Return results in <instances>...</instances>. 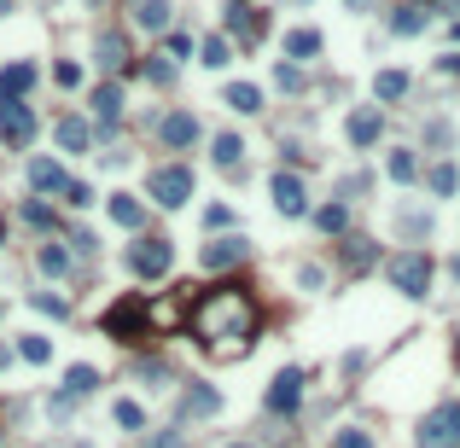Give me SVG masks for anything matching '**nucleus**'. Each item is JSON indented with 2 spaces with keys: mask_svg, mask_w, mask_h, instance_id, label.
<instances>
[{
  "mask_svg": "<svg viewBox=\"0 0 460 448\" xmlns=\"http://www.w3.org/2000/svg\"><path fill=\"white\" fill-rule=\"evenodd\" d=\"M414 443H419V448H460V402H443V407H432V414L419 420Z\"/></svg>",
  "mask_w": 460,
  "mask_h": 448,
  "instance_id": "obj_10",
  "label": "nucleus"
},
{
  "mask_svg": "<svg viewBox=\"0 0 460 448\" xmlns=\"http://www.w3.org/2000/svg\"><path fill=\"white\" fill-rule=\"evenodd\" d=\"M53 82L58 87H82V65H76V58H58V65H53Z\"/></svg>",
  "mask_w": 460,
  "mask_h": 448,
  "instance_id": "obj_45",
  "label": "nucleus"
},
{
  "mask_svg": "<svg viewBox=\"0 0 460 448\" xmlns=\"http://www.w3.org/2000/svg\"><path fill=\"white\" fill-rule=\"evenodd\" d=\"M333 448H373V437L362 425H344V431H333Z\"/></svg>",
  "mask_w": 460,
  "mask_h": 448,
  "instance_id": "obj_44",
  "label": "nucleus"
},
{
  "mask_svg": "<svg viewBox=\"0 0 460 448\" xmlns=\"http://www.w3.org/2000/svg\"><path fill=\"white\" fill-rule=\"evenodd\" d=\"M373 94L385 99V105H396V99L408 94V71H379L373 76Z\"/></svg>",
  "mask_w": 460,
  "mask_h": 448,
  "instance_id": "obj_35",
  "label": "nucleus"
},
{
  "mask_svg": "<svg viewBox=\"0 0 460 448\" xmlns=\"http://www.w3.org/2000/svg\"><path fill=\"white\" fill-rule=\"evenodd\" d=\"M234 227V204H204V233H227Z\"/></svg>",
  "mask_w": 460,
  "mask_h": 448,
  "instance_id": "obj_42",
  "label": "nucleus"
},
{
  "mask_svg": "<svg viewBox=\"0 0 460 448\" xmlns=\"http://www.w3.org/2000/svg\"><path fill=\"white\" fill-rule=\"evenodd\" d=\"M216 414H222V391L204 384V378H193L181 391V420H216Z\"/></svg>",
  "mask_w": 460,
  "mask_h": 448,
  "instance_id": "obj_16",
  "label": "nucleus"
},
{
  "mask_svg": "<svg viewBox=\"0 0 460 448\" xmlns=\"http://www.w3.org/2000/svg\"><path fill=\"white\" fill-rule=\"evenodd\" d=\"M321 58V29H286V65Z\"/></svg>",
  "mask_w": 460,
  "mask_h": 448,
  "instance_id": "obj_26",
  "label": "nucleus"
},
{
  "mask_svg": "<svg viewBox=\"0 0 460 448\" xmlns=\"http://www.w3.org/2000/svg\"><path fill=\"white\" fill-rule=\"evenodd\" d=\"M53 140H58V152H94V123L76 117V111H65L53 123Z\"/></svg>",
  "mask_w": 460,
  "mask_h": 448,
  "instance_id": "obj_19",
  "label": "nucleus"
},
{
  "mask_svg": "<svg viewBox=\"0 0 460 448\" xmlns=\"http://www.w3.org/2000/svg\"><path fill=\"white\" fill-rule=\"evenodd\" d=\"M105 216H111L123 233H146V204H140L134 193H111L105 198Z\"/></svg>",
  "mask_w": 460,
  "mask_h": 448,
  "instance_id": "obj_20",
  "label": "nucleus"
},
{
  "mask_svg": "<svg viewBox=\"0 0 460 448\" xmlns=\"http://www.w3.org/2000/svg\"><path fill=\"white\" fill-rule=\"evenodd\" d=\"M88 6H105V0H88Z\"/></svg>",
  "mask_w": 460,
  "mask_h": 448,
  "instance_id": "obj_57",
  "label": "nucleus"
},
{
  "mask_svg": "<svg viewBox=\"0 0 460 448\" xmlns=\"http://www.w3.org/2000/svg\"><path fill=\"white\" fill-rule=\"evenodd\" d=\"M181 321H193V285L169 292V297H146V326L152 332H175Z\"/></svg>",
  "mask_w": 460,
  "mask_h": 448,
  "instance_id": "obj_11",
  "label": "nucleus"
},
{
  "mask_svg": "<svg viewBox=\"0 0 460 448\" xmlns=\"http://www.w3.org/2000/svg\"><path fill=\"white\" fill-rule=\"evenodd\" d=\"M88 105H94L99 140H111V134H117V123H123V82H117V76H105V82L94 87V99H88Z\"/></svg>",
  "mask_w": 460,
  "mask_h": 448,
  "instance_id": "obj_14",
  "label": "nucleus"
},
{
  "mask_svg": "<svg viewBox=\"0 0 460 448\" xmlns=\"http://www.w3.org/2000/svg\"><path fill=\"white\" fill-rule=\"evenodd\" d=\"M198 53H204V58H198L204 71H227V65H234V47H227V35H210Z\"/></svg>",
  "mask_w": 460,
  "mask_h": 448,
  "instance_id": "obj_34",
  "label": "nucleus"
},
{
  "mask_svg": "<svg viewBox=\"0 0 460 448\" xmlns=\"http://www.w3.org/2000/svg\"><path fill=\"white\" fill-rule=\"evenodd\" d=\"M65 186H70V175L58 157H29V198H58Z\"/></svg>",
  "mask_w": 460,
  "mask_h": 448,
  "instance_id": "obj_15",
  "label": "nucleus"
},
{
  "mask_svg": "<svg viewBox=\"0 0 460 448\" xmlns=\"http://www.w3.org/2000/svg\"><path fill=\"white\" fill-rule=\"evenodd\" d=\"M344 134H349V146H379V134H385V117H379V105H356V111L344 117Z\"/></svg>",
  "mask_w": 460,
  "mask_h": 448,
  "instance_id": "obj_17",
  "label": "nucleus"
},
{
  "mask_svg": "<svg viewBox=\"0 0 460 448\" xmlns=\"http://www.w3.org/2000/svg\"><path fill=\"white\" fill-rule=\"evenodd\" d=\"M385 169H391V181H402V186H408V181H414V175H419V157L408 152V146H396V152L385 157Z\"/></svg>",
  "mask_w": 460,
  "mask_h": 448,
  "instance_id": "obj_37",
  "label": "nucleus"
},
{
  "mask_svg": "<svg viewBox=\"0 0 460 448\" xmlns=\"http://www.w3.org/2000/svg\"><path fill=\"white\" fill-rule=\"evenodd\" d=\"M99 245H94V233H82V227H76V233H70V256H94Z\"/></svg>",
  "mask_w": 460,
  "mask_h": 448,
  "instance_id": "obj_49",
  "label": "nucleus"
},
{
  "mask_svg": "<svg viewBox=\"0 0 460 448\" xmlns=\"http://www.w3.org/2000/svg\"><path fill=\"white\" fill-rule=\"evenodd\" d=\"M315 227H321V233H344L349 227V204H321V210H315Z\"/></svg>",
  "mask_w": 460,
  "mask_h": 448,
  "instance_id": "obj_38",
  "label": "nucleus"
},
{
  "mask_svg": "<svg viewBox=\"0 0 460 448\" xmlns=\"http://www.w3.org/2000/svg\"><path fill=\"white\" fill-rule=\"evenodd\" d=\"M268 193H274V210L286 216V222H297V216H309V186L297 169H280L274 181H268Z\"/></svg>",
  "mask_w": 460,
  "mask_h": 448,
  "instance_id": "obj_13",
  "label": "nucleus"
},
{
  "mask_svg": "<svg viewBox=\"0 0 460 448\" xmlns=\"http://www.w3.org/2000/svg\"><path fill=\"white\" fill-rule=\"evenodd\" d=\"M35 268H42L47 280H65L70 268H76V256H70V245H58V239L47 233V239H42V251H35Z\"/></svg>",
  "mask_w": 460,
  "mask_h": 448,
  "instance_id": "obj_23",
  "label": "nucleus"
},
{
  "mask_svg": "<svg viewBox=\"0 0 460 448\" xmlns=\"http://www.w3.org/2000/svg\"><path fill=\"white\" fill-rule=\"evenodd\" d=\"M274 82L286 87V94H297V87H303V71H297V65H286V58H280V65H274Z\"/></svg>",
  "mask_w": 460,
  "mask_h": 448,
  "instance_id": "obj_47",
  "label": "nucleus"
},
{
  "mask_svg": "<svg viewBox=\"0 0 460 448\" xmlns=\"http://www.w3.org/2000/svg\"><path fill=\"white\" fill-rule=\"evenodd\" d=\"M455 361H460V338H455Z\"/></svg>",
  "mask_w": 460,
  "mask_h": 448,
  "instance_id": "obj_56",
  "label": "nucleus"
},
{
  "mask_svg": "<svg viewBox=\"0 0 460 448\" xmlns=\"http://www.w3.org/2000/svg\"><path fill=\"white\" fill-rule=\"evenodd\" d=\"M152 134H157V146H164V152H193L198 140H204V123H198L193 111H181V105H175V111H164L152 123Z\"/></svg>",
  "mask_w": 460,
  "mask_h": 448,
  "instance_id": "obj_8",
  "label": "nucleus"
},
{
  "mask_svg": "<svg viewBox=\"0 0 460 448\" xmlns=\"http://www.w3.org/2000/svg\"><path fill=\"white\" fill-rule=\"evenodd\" d=\"M251 344H257V338H222V344H210V355H216V361H245Z\"/></svg>",
  "mask_w": 460,
  "mask_h": 448,
  "instance_id": "obj_40",
  "label": "nucleus"
},
{
  "mask_svg": "<svg viewBox=\"0 0 460 448\" xmlns=\"http://www.w3.org/2000/svg\"><path fill=\"white\" fill-rule=\"evenodd\" d=\"M263 29H268V18L257 12V6H245V0H227V35H239L245 47H257V42H263Z\"/></svg>",
  "mask_w": 460,
  "mask_h": 448,
  "instance_id": "obj_18",
  "label": "nucleus"
},
{
  "mask_svg": "<svg viewBox=\"0 0 460 448\" xmlns=\"http://www.w3.org/2000/svg\"><path fill=\"white\" fill-rule=\"evenodd\" d=\"M99 384H105V378H99V367L76 361V367H70V373H65V384H58V396H53V414H58V420H65L70 407H76V402H88V396H94Z\"/></svg>",
  "mask_w": 460,
  "mask_h": 448,
  "instance_id": "obj_12",
  "label": "nucleus"
},
{
  "mask_svg": "<svg viewBox=\"0 0 460 448\" xmlns=\"http://www.w3.org/2000/svg\"><path fill=\"white\" fill-rule=\"evenodd\" d=\"M134 378L146 384V391H157V384H169V361H164V355H152V361L134 367Z\"/></svg>",
  "mask_w": 460,
  "mask_h": 448,
  "instance_id": "obj_39",
  "label": "nucleus"
},
{
  "mask_svg": "<svg viewBox=\"0 0 460 448\" xmlns=\"http://www.w3.org/2000/svg\"><path fill=\"white\" fill-rule=\"evenodd\" d=\"M0 251H6V216H0Z\"/></svg>",
  "mask_w": 460,
  "mask_h": 448,
  "instance_id": "obj_53",
  "label": "nucleus"
},
{
  "mask_svg": "<svg viewBox=\"0 0 460 448\" xmlns=\"http://www.w3.org/2000/svg\"><path fill=\"white\" fill-rule=\"evenodd\" d=\"M303 391H309V373H303V367H280V373L268 378L263 407L274 414V420H292L297 407H303Z\"/></svg>",
  "mask_w": 460,
  "mask_h": 448,
  "instance_id": "obj_6",
  "label": "nucleus"
},
{
  "mask_svg": "<svg viewBox=\"0 0 460 448\" xmlns=\"http://www.w3.org/2000/svg\"><path fill=\"white\" fill-rule=\"evenodd\" d=\"M245 256H251V239L245 233H210V245L198 251V268L204 274H234Z\"/></svg>",
  "mask_w": 460,
  "mask_h": 448,
  "instance_id": "obj_9",
  "label": "nucleus"
},
{
  "mask_svg": "<svg viewBox=\"0 0 460 448\" xmlns=\"http://www.w3.org/2000/svg\"><path fill=\"white\" fill-rule=\"evenodd\" d=\"M426 186H432L437 198H455V186H460V169H455V163H432V169H426Z\"/></svg>",
  "mask_w": 460,
  "mask_h": 448,
  "instance_id": "obj_33",
  "label": "nucleus"
},
{
  "mask_svg": "<svg viewBox=\"0 0 460 448\" xmlns=\"http://www.w3.org/2000/svg\"><path fill=\"white\" fill-rule=\"evenodd\" d=\"M29 303L42 308V315H53V321H65V315H70V297L65 292H29Z\"/></svg>",
  "mask_w": 460,
  "mask_h": 448,
  "instance_id": "obj_41",
  "label": "nucleus"
},
{
  "mask_svg": "<svg viewBox=\"0 0 460 448\" xmlns=\"http://www.w3.org/2000/svg\"><path fill=\"white\" fill-rule=\"evenodd\" d=\"M448 274H455V280H460V256H455V262H448Z\"/></svg>",
  "mask_w": 460,
  "mask_h": 448,
  "instance_id": "obj_54",
  "label": "nucleus"
},
{
  "mask_svg": "<svg viewBox=\"0 0 460 448\" xmlns=\"http://www.w3.org/2000/svg\"><path fill=\"white\" fill-rule=\"evenodd\" d=\"M111 420H117V431H146V407H140L134 402V396H117V402H111Z\"/></svg>",
  "mask_w": 460,
  "mask_h": 448,
  "instance_id": "obj_30",
  "label": "nucleus"
},
{
  "mask_svg": "<svg viewBox=\"0 0 460 448\" xmlns=\"http://www.w3.org/2000/svg\"><path fill=\"white\" fill-rule=\"evenodd\" d=\"M18 222L24 227H35V233H58V216H53V204H47V198H24V210H18Z\"/></svg>",
  "mask_w": 460,
  "mask_h": 448,
  "instance_id": "obj_28",
  "label": "nucleus"
},
{
  "mask_svg": "<svg viewBox=\"0 0 460 448\" xmlns=\"http://www.w3.org/2000/svg\"><path fill=\"white\" fill-rule=\"evenodd\" d=\"M58 198H65L70 210H88V204H94V186H88V181H70V186H65V193H58Z\"/></svg>",
  "mask_w": 460,
  "mask_h": 448,
  "instance_id": "obj_46",
  "label": "nucleus"
},
{
  "mask_svg": "<svg viewBox=\"0 0 460 448\" xmlns=\"http://www.w3.org/2000/svg\"><path fill=\"white\" fill-rule=\"evenodd\" d=\"M164 58H193V35H187V29H169L164 35Z\"/></svg>",
  "mask_w": 460,
  "mask_h": 448,
  "instance_id": "obj_43",
  "label": "nucleus"
},
{
  "mask_svg": "<svg viewBox=\"0 0 460 448\" xmlns=\"http://www.w3.org/2000/svg\"><path fill=\"white\" fill-rule=\"evenodd\" d=\"M6 12H18V0H0V18H6Z\"/></svg>",
  "mask_w": 460,
  "mask_h": 448,
  "instance_id": "obj_52",
  "label": "nucleus"
},
{
  "mask_svg": "<svg viewBox=\"0 0 460 448\" xmlns=\"http://www.w3.org/2000/svg\"><path fill=\"white\" fill-rule=\"evenodd\" d=\"M222 105H227V111H239V117H257V111H263V87H251V82H227Z\"/></svg>",
  "mask_w": 460,
  "mask_h": 448,
  "instance_id": "obj_27",
  "label": "nucleus"
},
{
  "mask_svg": "<svg viewBox=\"0 0 460 448\" xmlns=\"http://www.w3.org/2000/svg\"><path fill=\"white\" fill-rule=\"evenodd\" d=\"M385 274H391V285H396L402 297H414V303L432 292V256H426V251H396Z\"/></svg>",
  "mask_w": 460,
  "mask_h": 448,
  "instance_id": "obj_7",
  "label": "nucleus"
},
{
  "mask_svg": "<svg viewBox=\"0 0 460 448\" xmlns=\"http://www.w3.org/2000/svg\"><path fill=\"white\" fill-rule=\"evenodd\" d=\"M140 76L152 87H169L175 82V58H164V53H146V65H140Z\"/></svg>",
  "mask_w": 460,
  "mask_h": 448,
  "instance_id": "obj_36",
  "label": "nucleus"
},
{
  "mask_svg": "<svg viewBox=\"0 0 460 448\" xmlns=\"http://www.w3.org/2000/svg\"><path fill=\"white\" fill-rule=\"evenodd\" d=\"M210 163L222 169V175H245V140L239 134H216L210 140Z\"/></svg>",
  "mask_w": 460,
  "mask_h": 448,
  "instance_id": "obj_22",
  "label": "nucleus"
},
{
  "mask_svg": "<svg viewBox=\"0 0 460 448\" xmlns=\"http://www.w3.org/2000/svg\"><path fill=\"white\" fill-rule=\"evenodd\" d=\"M169 18H175L169 0H134V29H146V35H169Z\"/></svg>",
  "mask_w": 460,
  "mask_h": 448,
  "instance_id": "obj_24",
  "label": "nucleus"
},
{
  "mask_svg": "<svg viewBox=\"0 0 460 448\" xmlns=\"http://www.w3.org/2000/svg\"><path fill=\"white\" fill-rule=\"evenodd\" d=\"M169 268H175V245L164 233H134V245H128V274L134 280H164Z\"/></svg>",
  "mask_w": 460,
  "mask_h": 448,
  "instance_id": "obj_3",
  "label": "nucleus"
},
{
  "mask_svg": "<svg viewBox=\"0 0 460 448\" xmlns=\"http://www.w3.org/2000/svg\"><path fill=\"white\" fill-rule=\"evenodd\" d=\"M227 448H257V443H227Z\"/></svg>",
  "mask_w": 460,
  "mask_h": 448,
  "instance_id": "obj_55",
  "label": "nucleus"
},
{
  "mask_svg": "<svg viewBox=\"0 0 460 448\" xmlns=\"http://www.w3.org/2000/svg\"><path fill=\"white\" fill-rule=\"evenodd\" d=\"M105 338H117V344H140V338H152V326H146V292H128L123 303L105 308Z\"/></svg>",
  "mask_w": 460,
  "mask_h": 448,
  "instance_id": "obj_4",
  "label": "nucleus"
},
{
  "mask_svg": "<svg viewBox=\"0 0 460 448\" xmlns=\"http://www.w3.org/2000/svg\"><path fill=\"white\" fill-rule=\"evenodd\" d=\"M29 87H35V65H29V58H12V65L0 71V99H29Z\"/></svg>",
  "mask_w": 460,
  "mask_h": 448,
  "instance_id": "obj_25",
  "label": "nucleus"
},
{
  "mask_svg": "<svg viewBox=\"0 0 460 448\" xmlns=\"http://www.w3.org/2000/svg\"><path fill=\"white\" fill-rule=\"evenodd\" d=\"M349 6H367V0H349Z\"/></svg>",
  "mask_w": 460,
  "mask_h": 448,
  "instance_id": "obj_58",
  "label": "nucleus"
},
{
  "mask_svg": "<svg viewBox=\"0 0 460 448\" xmlns=\"http://www.w3.org/2000/svg\"><path fill=\"white\" fill-rule=\"evenodd\" d=\"M35 105L29 99H0V146L6 152H29L35 146Z\"/></svg>",
  "mask_w": 460,
  "mask_h": 448,
  "instance_id": "obj_5",
  "label": "nucleus"
},
{
  "mask_svg": "<svg viewBox=\"0 0 460 448\" xmlns=\"http://www.w3.org/2000/svg\"><path fill=\"white\" fill-rule=\"evenodd\" d=\"M18 361H29V367H47V361H53V338H42V332H24V338H18Z\"/></svg>",
  "mask_w": 460,
  "mask_h": 448,
  "instance_id": "obj_32",
  "label": "nucleus"
},
{
  "mask_svg": "<svg viewBox=\"0 0 460 448\" xmlns=\"http://www.w3.org/2000/svg\"><path fill=\"white\" fill-rule=\"evenodd\" d=\"M146 448H181V425H164L157 437H146Z\"/></svg>",
  "mask_w": 460,
  "mask_h": 448,
  "instance_id": "obj_48",
  "label": "nucleus"
},
{
  "mask_svg": "<svg viewBox=\"0 0 460 448\" xmlns=\"http://www.w3.org/2000/svg\"><path fill=\"white\" fill-rule=\"evenodd\" d=\"M373 262H379V245H373V239H344V268H349V274H367Z\"/></svg>",
  "mask_w": 460,
  "mask_h": 448,
  "instance_id": "obj_29",
  "label": "nucleus"
},
{
  "mask_svg": "<svg viewBox=\"0 0 460 448\" xmlns=\"http://www.w3.org/2000/svg\"><path fill=\"white\" fill-rule=\"evenodd\" d=\"M193 193H198L193 163H152L146 169V198H152L157 210H187Z\"/></svg>",
  "mask_w": 460,
  "mask_h": 448,
  "instance_id": "obj_2",
  "label": "nucleus"
},
{
  "mask_svg": "<svg viewBox=\"0 0 460 448\" xmlns=\"http://www.w3.org/2000/svg\"><path fill=\"white\" fill-rule=\"evenodd\" d=\"M94 58H99V71H105V76L128 71V35H123V29H105V35L94 42Z\"/></svg>",
  "mask_w": 460,
  "mask_h": 448,
  "instance_id": "obj_21",
  "label": "nucleus"
},
{
  "mask_svg": "<svg viewBox=\"0 0 460 448\" xmlns=\"http://www.w3.org/2000/svg\"><path fill=\"white\" fill-rule=\"evenodd\" d=\"M426 24H432V12H426L419 0H408V6H396V12H391V29H396V35H419Z\"/></svg>",
  "mask_w": 460,
  "mask_h": 448,
  "instance_id": "obj_31",
  "label": "nucleus"
},
{
  "mask_svg": "<svg viewBox=\"0 0 460 448\" xmlns=\"http://www.w3.org/2000/svg\"><path fill=\"white\" fill-rule=\"evenodd\" d=\"M12 355H18V350H6V344H0V373H6V367H12Z\"/></svg>",
  "mask_w": 460,
  "mask_h": 448,
  "instance_id": "obj_51",
  "label": "nucleus"
},
{
  "mask_svg": "<svg viewBox=\"0 0 460 448\" xmlns=\"http://www.w3.org/2000/svg\"><path fill=\"white\" fill-rule=\"evenodd\" d=\"M437 71H443V76H460V53H443V58H437Z\"/></svg>",
  "mask_w": 460,
  "mask_h": 448,
  "instance_id": "obj_50",
  "label": "nucleus"
},
{
  "mask_svg": "<svg viewBox=\"0 0 460 448\" xmlns=\"http://www.w3.org/2000/svg\"><path fill=\"white\" fill-rule=\"evenodd\" d=\"M0 315H6V303H0Z\"/></svg>",
  "mask_w": 460,
  "mask_h": 448,
  "instance_id": "obj_59",
  "label": "nucleus"
},
{
  "mask_svg": "<svg viewBox=\"0 0 460 448\" xmlns=\"http://www.w3.org/2000/svg\"><path fill=\"white\" fill-rule=\"evenodd\" d=\"M257 326H263V308L245 285H210L193 303V332L204 338V350L222 338H257Z\"/></svg>",
  "mask_w": 460,
  "mask_h": 448,
  "instance_id": "obj_1",
  "label": "nucleus"
}]
</instances>
